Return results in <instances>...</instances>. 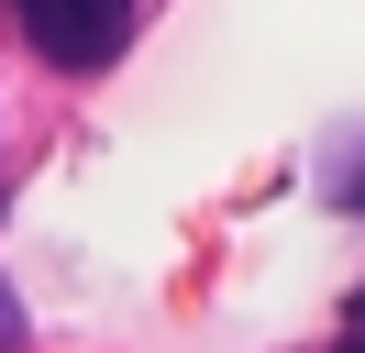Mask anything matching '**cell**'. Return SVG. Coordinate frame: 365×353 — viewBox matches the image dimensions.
<instances>
[{"instance_id": "cell-2", "label": "cell", "mask_w": 365, "mask_h": 353, "mask_svg": "<svg viewBox=\"0 0 365 353\" xmlns=\"http://www.w3.org/2000/svg\"><path fill=\"white\" fill-rule=\"evenodd\" d=\"M332 199H343V210H365V166H343V176H332Z\"/></svg>"}, {"instance_id": "cell-1", "label": "cell", "mask_w": 365, "mask_h": 353, "mask_svg": "<svg viewBox=\"0 0 365 353\" xmlns=\"http://www.w3.org/2000/svg\"><path fill=\"white\" fill-rule=\"evenodd\" d=\"M11 22H23V44L45 66H67V78H89V66H111L122 44H133V0H11Z\"/></svg>"}, {"instance_id": "cell-3", "label": "cell", "mask_w": 365, "mask_h": 353, "mask_svg": "<svg viewBox=\"0 0 365 353\" xmlns=\"http://www.w3.org/2000/svg\"><path fill=\"white\" fill-rule=\"evenodd\" d=\"M332 353H365V331H343V342H332Z\"/></svg>"}, {"instance_id": "cell-4", "label": "cell", "mask_w": 365, "mask_h": 353, "mask_svg": "<svg viewBox=\"0 0 365 353\" xmlns=\"http://www.w3.org/2000/svg\"><path fill=\"white\" fill-rule=\"evenodd\" d=\"M354 331H365V287H354Z\"/></svg>"}]
</instances>
